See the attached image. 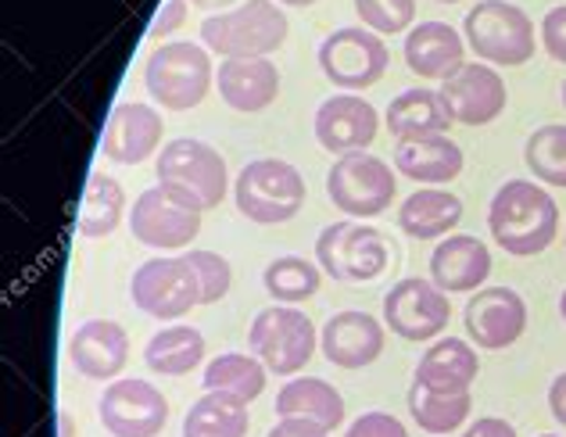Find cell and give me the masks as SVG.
<instances>
[{
	"instance_id": "1",
	"label": "cell",
	"mask_w": 566,
	"mask_h": 437,
	"mask_svg": "<svg viewBox=\"0 0 566 437\" xmlns=\"http://www.w3.org/2000/svg\"><path fill=\"white\" fill-rule=\"evenodd\" d=\"M488 230L513 259H534L559 233L556 198L534 179H505L488 208Z\"/></svg>"
},
{
	"instance_id": "2",
	"label": "cell",
	"mask_w": 566,
	"mask_h": 437,
	"mask_svg": "<svg viewBox=\"0 0 566 437\" xmlns=\"http://www.w3.org/2000/svg\"><path fill=\"white\" fill-rule=\"evenodd\" d=\"M158 187L172 194L180 205L198 208V212L219 208L230 187L227 158L205 141L176 137L158 155Z\"/></svg>"
},
{
	"instance_id": "3",
	"label": "cell",
	"mask_w": 566,
	"mask_h": 437,
	"mask_svg": "<svg viewBox=\"0 0 566 437\" xmlns=\"http://www.w3.org/2000/svg\"><path fill=\"white\" fill-rule=\"evenodd\" d=\"M283 40H287V14L276 0H244L201 22V43L222 58H270L283 48Z\"/></svg>"
},
{
	"instance_id": "4",
	"label": "cell",
	"mask_w": 566,
	"mask_h": 437,
	"mask_svg": "<svg viewBox=\"0 0 566 437\" xmlns=\"http://www.w3.org/2000/svg\"><path fill=\"white\" fill-rule=\"evenodd\" d=\"M463 40L484 65H527L534 58V22L510 0H476L467 11Z\"/></svg>"
},
{
	"instance_id": "5",
	"label": "cell",
	"mask_w": 566,
	"mask_h": 437,
	"mask_svg": "<svg viewBox=\"0 0 566 437\" xmlns=\"http://www.w3.org/2000/svg\"><path fill=\"white\" fill-rule=\"evenodd\" d=\"M212 58L208 48L190 40L161 43L144 65V86L166 112H190L212 90Z\"/></svg>"
},
{
	"instance_id": "6",
	"label": "cell",
	"mask_w": 566,
	"mask_h": 437,
	"mask_svg": "<svg viewBox=\"0 0 566 437\" xmlns=\"http://www.w3.org/2000/svg\"><path fill=\"white\" fill-rule=\"evenodd\" d=\"M233 198L241 216L259 226L291 222L305 205V176L283 158L248 162L233 184Z\"/></svg>"
},
{
	"instance_id": "7",
	"label": "cell",
	"mask_w": 566,
	"mask_h": 437,
	"mask_svg": "<svg viewBox=\"0 0 566 437\" xmlns=\"http://www.w3.org/2000/svg\"><path fill=\"white\" fill-rule=\"evenodd\" d=\"M326 194H331L334 208H340L345 216L374 219L391 208L398 194V179L384 158L369 155V150H355V155H340L331 165V173H326Z\"/></svg>"
},
{
	"instance_id": "8",
	"label": "cell",
	"mask_w": 566,
	"mask_h": 437,
	"mask_svg": "<svg viewBox=\"0 0 566 437\" xmlns=\"http://www.w3.org/2000/svg\"><path fill=\"white\" fill-rule=\"evenodd\" d=\"M248 348L276 376H294L316 355V326L294 305H273L255 315L248 330Z\"/></svg>"
},
{
	"instance_id": "9",
	"label": "cell",
	"mask_w": 566,
	"mask_h": 437,
	"mask_svg": "<svg viewBox=\"0 0 566 437\" xmlns=\"http://www.w3.org/2000/svg\"><path fill=\"white\" fill-rule=\"evenodd\" d=\"M129 294H133V305H137L144 315L161 323H172V320H184L190 309L201 305V280L193 273L190 259H151L144 262L137 273H133L129 283Z\"/></svg>"
},
{
	"instance_id": "10",
	"label": "cell",
	"mask_w": 566,
	"mask_h": 437,
	"mask_svg": "<svg viewBox=\"0 0 566 437\" xmlns=\"http://www.w3.org/2000/svg\"><path fill=\"white\" fill-rule=\"evenodd\" d=\"M316 262L326 277L345 283H366L377 280L387 266V244L380 230L363 222H331L316 237Z\"/></svg>"
},
{
	"instance_id": "11",
	"label": "cell",
	"mask_w": 566,
	"mask_h": 437,
	"mask_svg": "<svg viewBox=\"0 0 566 437\" xmlns=\"http://www.w3.org/2000/svg\"><path fill=\"white\" fill-rule=\"evenodd\" d=\"M319 72L337 90H345V94L369 90L374 83H380L387 72V48L366 25L334 29V33L319 43Z\"/></svg>"
},
{
	"instance_id": "12",
	"label": "cell",
	"mask_w": 566,
	"mask_h": 437,
	"mask_svg": "<svg viewBox=\"0 0 566 437\" xmlns=\"http://www.w3.org/2000/svg\"><path fill=\"white\" fill-rule=\"evenodd\" d=\"M452 320V301L434 280L406 277L384 294V323L406 341H434Z\"/></svg>"
},
{
	"instance_id": "13",
	"label": "cell",
	"mask_w": 566,
	"mask_h": 437,
	"mask_svg": "<svg viewBox=\"0 0 566 437\" xmlns=\"http://www.w3.org/2000/svg\"><path fill=\"white\" fill-rule=\"evenodd\" d=\"M101 424L112 437H158L169 424V398L151 381H112L101 395Z\"/></svg>"
},
{
	"instance_id": "14",
	"label": "cell",
	"mask_w": 566,
	"mask_h": 437,
	"mask_svg": "<svg viewBox=\"0 0 566 437\" xmlns=\"http://www.w3.org/2000/svg\"><path fill=\"white\" fill-rule=\"evenodd\" d=\"M467 337L481 352H505L527 330V301L513 288H481L473 291L463 312Z\"/></svg>"
},
{
	"instance_id": "15",
	"label": "cell",
	"mask_w": 566,
	"mask_h": 437,
	"mask_svg": "<svg viewBox=\"0 0 566 437\" xmlns=\"http://www.w3.org/2000/svg\"><path fill=\"white\" fill-rule=\"evenodd\" d=\"M129 230L147 248L180 251L201 233V212H198V208L180 205L172 194H166L161 187H147L140 198L133 201Z\"/></svg>"
},
{
	"instance_id": "16",
	"label": "cell",
	"mask_w": 566,
	"mask_h": 437,
	"mask_svg": "<svg viewBox=\"0 0 566 437\" xmlns=\"http://www.w3.org/2000/svg\"><path fill=\"white\" fill-rule=\"evenodd\" d=\"M441 101L459 126H488L505 112L510 90L502 75L484 62H467L452 80L441 83Z\"/></svg>"
},
{
	"instance_id": "17",
	"label": "cell",
	"mask_w": 566,
	"mask_h": 437,
	"mask_svg": "<svg viewBox=\"0 0 566 437\" xmlns=\"http://www.w3.org/2000/svg\"><path fill=\"white\" fill-rule=\"evenodd\" d=\"M312 126H316V141L331 155H355V150H366L377 141L380 115L359 94H334L316 108Z\"/></svg>"
},
{
	"instance_id": "18",
	"label": "cell",
	"mask_w": 566,
	"mask_h": 437,
	"mask_svg": "<svg viewBox=\"0 0 566 437\" xmlns=\"http://www.w3.org/2000/svg\"><path fill=\"white\" fill-rule=\"evenodd\" d=\"M161 133H166V123H161V115L151 104L126 101L115 104L108 126H104L101 150L115 165H140L158 150Z\"/></svg>"
},
{
	"instance_id": "19",
	"label": "cell",
	"mask_w": 566,
	"mask_h": 437,
	"mask_svg": "<svg viewBox=\"0 0 566 437\" xmlns=\"http://www.w3.org/2000/svg\"><path fill=\"white\" fill-rule=\"evenodd\" d=\"M319 344L331 366L366 370V366H374L384 352V323L374 320L369 312H355V309L334 312L323 326Z\"/></svg>"
},
{
	"instance_id": "20",
	"label": "cell",
	"mask_w": 566,
	"mask_h": 437,
	"mask_svg": "<svg viewBox=\"0 0 566 437\" xmlns=\"http://www.w3.org/2000/svg\"><path fill=\"white\" fill-rule=\"evenodd\" d=\"M69 355L86 381H118L129 363V334L115 320H86L72 334Z\"/></svg>"
},
{
	"instance_id": "21",
	"label": "cell",
	"mask_w": 566,
	"mask_h": 437,
	"mask_svg": "<svg viewBox=\"0 0 566 437\" xmlns=\"http://www.w3.org/2000/svg\"><path fill=\"white\" fill-rule=\"evenodd\" d=\"M491 277V251L481 237L452 233L430 254V280L444 294H470L481 291Z\"/></svg>"
},
{
	"instance_id": "22",
	"label": "cell",
	"mask_w": 566,
	"mask_h": 437,
	"mask_svg": "<svg viewBox=\"0 0 566 437\" xmlns=\"http://www.w3.org/2000/svg\"><path fill=\"white\" fill-rule=\"evenodd\" d=\"M219 97L233 112L255 115L265 112L280 97V69L270 58H227L219 65Z\"/></svg>"
},
{
	"instance_id": "23",
	"label": "cell",
	"mask_w": 566,
	"mask_h": 437,
	"mask_svg": "<svg viewBox=\"0 0 566 437\" xmlns=\"http://www.w3.org/2000/svg\"><path fill=\"white\" fill-rule=\"evenodd\" d=\"M406 65L420 80H452L467 65V40L449 22H420L406 37Z\"/></svg>"
},
{
	"instance_id": "24",
	"label": "cell",
	"mask_w": 566,
	"mask_h": 437,
	"mask_svg": "<svg viewBox=\"0 0 566 437\" xmlns=\"http://www.w3.org/2000/svg\"><path fill=\"white\" fill-rule=\"evenodd\" d=\"M481 373L476 348L463 337H441L423 352L416 366V384L438 395H470V387Z\"/></svg>"
},
{
	"instance_id": "25",
	"label": "cell",
	"mask_w": 566,
	"mask_h": 437,
	"mask_svg": "<svg viewBox=\"0 0 566 437\" xmlns=\"http://www.w3.org/2000/svg\"><path fill=\"white\" fill-rule=\"evenodd\" d=\"M395 169L423 187H444L463 173V147L449 133L441 137H409L395 144Z\"/></svg>"
},
{
	"instance_id": "26",
	"label": "cell",
	"mask_w": 566,
	"mask_h": 437,
	"mask_svg": "<svg viewBox=\"0 0 566 437\" xmlns=\"http://www.w3.org/2000/svg\"><path fill=\"white\" fill-rule=\"evenodd\" d=\"M463 222V201L444 187H420L398 208L401 233L412 240H444Z\"/></svg>"
},
{
	"instance_id": "27",
	"label": "cell",
	"mask_w": 566,
	"mask_h": 437,
	"mask_svg": "<svg viewBox=\"0 0 566 437\" xmlns=\"http://www.w3.org/2000/svg\"><path fill=\"white\" fill-rule=\"evenodd\" d=\"M455 126L452 112L444 108L441 90H401V94L387 104V129H391L395 141H409V137H441Z\"/></svg>"
},
{
	"instance_id": "28",
	"label": "cell",
	"mask_w": 566,
	"mask_h": 437,
	"mask_svg": "<svg viewBox=\"0 0 566 437\" xmlns=\"http://www.w3.org/2000/svg\"><path fill=\"white\" fill-rule=\"evenodd\" d=\"M276 416L280 419H308L323 430H334L345 424V398L334 384L319 381V376H302V381H287L276 395Z\"/></svg>"
},
{
	"instance_id": "29",
	"label": "cell",
	"mask_w": 566,
	"mask_h": 437,
	"mask_svg": "<svg viewBox=\"0 0 566 437\" xmlns=\"http://www.w3.org/2000/svg\"><path fill=\"white\" fill-rule=\"evenodd\" d=\"M248 402L227 391H205L184 416V437H248Z\"/></svg>"
},
{
	"instance_id": "30",
	"label": "cell",
	"mask_w": 566,
	"mask_h": 437,
	"mask_svg": "<svg viewBox=\"0 0 566 437\" xmlns=\"http://www.w3.org/2000/svg\"><path fill=\"white\" fill-rule=\"evenodd\" d=\"M201 358H205V334L187 323L158 330L144 348L147 370L158 376H187L190 370L201 366Z\"/></svg>"
},
{
	"instance_id": "31",
	"label": "cell",
	"mask_w": 566,
	"mask_h": 437,
	"mask_svg": "<svg viewBox=\"0 0 566 437\" xmlns=\"http://www.w3.org/2000/svg\"><path fill=\"white\" fill-rule=\"evenodd\" d=\"M123 212H126L123 184L104 173H91V179H86V194H83L80 233L91 240L112 237L118 230V222H123Z\"/></svg>"
},
{
	"instance_id": "32",
	"label": "cell",
	"mask_w": 566,
	"mask_h": 437,
	"mask_svg": "<svg viewBox=\"0 0 566 437\" xmlns=\"http://www.w3.org/2000/svg\"><path fill=\"white\" fill-rule=\"evenodd\" d=\"M265 370L262 358L244 355V352H222L212 363L205 366V391H227V395H237L244 402H255L265 391Z\"/></svg>"
},
{
	"instance_id": "33",
	"label": "cell",
	"mask_w": 566,
	"mask_h": 437,
	"mask_svg": "<svg viewBox=\"0 0 566 437\" xmlns=\"http://www.w3.org/2000/svg\"><path fill=\"white\" fill-rule=\"evenodd\" d=\"M473 398L470 395H438L412 381L409 387V416L423 434H455L470 419Z\"/></svg>"
},
{
	"instance_id": "34",
	"label": "cell",
	"mask_w": 566,
	"mask_h": 437,
	"mask_svg": "<svg viewBox=\"0 0 566 437\" xmlns=\"http://www.w3.org/2000/svg\"><path fill=\"white\" fill-rule=\"evenodd\" d=\"M524 162L538 184L566 190V123L534 129L524 144Z\"/></svg>"
},
{
	"instance_id": "35",
	"label": "cell",
	"mask_w": 566,
	"mask_h": 437,
	"mask_svg": "<svg viewBox=\"0 0 566 437\" xmlns=\"http://www.w3.org/2000/svg\"><path fill=\"white\" fill-rule=\"evenodd\" d=\"M319 266H312L297 254H280L270 266H265L262 283L276 301L283 305H302V301L316 298L319 294Z\"/></svg>"
},
{
	"instance_id": "36",
	"label": "cell",
	"mask_w": 566,
	"mask_h": 437,
	"mask_svg": "<svg viewBox=\"0 0 566 437\" xmlns=\"http://www.w3.org/2000/svg\"><path fill=\"white\" fill-rule=\"evenodd\" d=\"M359 22L377 37H401L416 19V0H355Z\"/></svg>"
},
{
	"instance_id": "37",
	"label": "cell",
	"mask_w": 566,
	"mask_h": 437,
	"mask_svg": "<svg viewBox=\"0 0 566 437\" xmlns=\"http://www.w3.org/2000/svg\"><path fill=\"white\" fill-rule=\"evenodd\" d=\"M193 273H198L201 280V305H216V301H222L230 294V283H233V269L230 262L222 259V254L216 251H190L187 254Z\"/></svg>"
},
{
	"instance_id": "38",
	"label": "cell",
	"mask_w": 566,
	"mask_h": 437,
	"mask_svg": "<svg viewBox=\"0 0 566 437\" xmlns=\"http://www.w3.org/2000/svg\"><path fill=\"white\" fill-rule=\"evenodd\" d=\"M345 437H409V430L391 413H363Z\"/></svg>"
},
{
	"instance_id": "39",
	"label": "cell",
	"mask_w": 566,
	"mask_h": 437,
	"mask_svg": "<svg viewBox=\"0 0 566 437\" xmlns=\"http://www.w3.org/2000/svg\"><path fill=\"white\" fill-rule=\"evenodd\" d=\"M542 43L553 62L566 65V4L553 8L542 19Z\"/></svg>"
},
{
	"instance_id": "40",
	"label": "cell",
	"mask_w": 566,
	"mask_h": 437,
	"mask_svg": "<svg viewBox=\"0 0 566 437\" xmlns=\"http://www.w3.org/2000/svg\"><path fill=\"white\" fill-rule=\"evenodd\" d=\"M187 19V0H166L161 11L155 14V25H151V37H169L176 29L184 25Z\"/></svg>"
},
{
	"instance_id": "41",
	"label": "cell",
	"mask_w": 566,
	"mask_h": 437,
	"mask_svg": "<svg viewBox=\"0 0 566 437\" xmlns=\"http://www.w3.org/2000/svg\"><path fill=\"white\" fill-rule=\"evenodd\" d=\"M463 437H520L516 427L510 424V419H502V416H481L476 424H470L463 430Z\"/></svg>"
},
{
	"instance_id": "42",
	"label": "cell",
	"mask_w": 566,
	"mask_h": 437,
	"mask_svg": "<svg viewBox=\"0 0 566 437\" xmlns=\"http://www.w3.org/2000/svg\"><path fill=\"white\" fill-rule=\"evenodd\" d=\"M326 434L331 430H323L319 424H308V419H280L265 437H326Z\"/></svg>"
},
{
	"instance_id": "43",
	"label": "cell",
	"mask_w": 566,
	"mask_h": 437,
	"mask_svg": "<svg viewBox=\"0 0 566 437\" xmlns=\"http://www.w3.org/2000/svg\"><path fill=\"white\" fill-rule=\"evenodd\" d=\"M548 413H553L559 427H566V370L548 384Z\"/></svg>"
},
{
	"instance_id": "44",
	"label": "cell",
	"mask_w": 566,
	"mask_h": 437,
	"mask_svg": "<svg viewBox=\"0 0 566 437\" xmlns=\"http://www.w3.org/2000/svg\"><path fill=\"white\" fill-rule=\"evenodd\" d=\"M193 8H205V11H212V8H237V4H244V0H190Z\"/></svg>"
},
{
	"instance_id": "45",
	"label": "cell",
	"mask_w": 566,
	"mask_h": 437,
	"mask_svg": "<svg viewBox=\"0 0 566 437\" xmlns=\"http://www.w3.org/2000/svg\"><path fill=\"white\" fill-rule=\"evenodd\" d=\"M276 4H283V8H312L316 0H276Z\"/></svg>"
},
{
	"instance_id": "46",
	"label": "cell",
	"mask_w": 566,
	"mask_h": 437,
	"mask_svg": "<svg viewBox=\"0 0 566 437\" xmlns=\"http://www.w3.org/2000/svg\"><path fill=\"white\" fill-rule=\"evenodd\" d=\"M559 315H563V323H566V291H563V298H559Z\"/></svg>"
},
{
	"instance_id": "47",
	"label": "cell",
	"mask_w": 566,
	"mask_h": 437,
	"mask_svg": "<svg viewBox=\"0 0 566 437\" xmlns=\"http://www.w3.org/2000/svg\"><path fill=\"white\" fill-rule=\"evenodd\" d=\"M438 4H463V0H438Z\"/></svg>"
},
{
	"instance_id": "48",
	"label": "cell",
	"mask_w": 566,
	"mask_h": 437,
	"mask_svg": "<svg viewBox=\"0 0 566 437\" xmlns=\"http://www.w3.org/2000/svg\"><path fill=\"white\" fill-rule=\"evenodd\" d=\"M563 108H566V83H563Z\"/></svg>"
},
{
	"instance_id": "49",
	"label": "cell",
	"mask_w": 566,
	"mask_h": 437,
	"mask_svg": "<svg viewBox=\"0 0 566 437\" xmlns=\"http://www.w3.org/2000/svg\"><path fill=\"white\" fill-rule=\"evenodd\" d=\"M538 437H559V434H538Z\"/></svg>"
},
{
	"instance_id": "50",
	"label": "cell",
	"mask_w": 566,
	"mask_h": 437,
	"mask_svg": "<svg viewBox=\"0 0 566 437\" xmlns=\"http://www.w3.org/2000/svg\"><path fill=\"white\" fill-rule=\"evenodd\" d=\"M563 244H566V237H563Z\"/></svg>"
}]
</instances>
